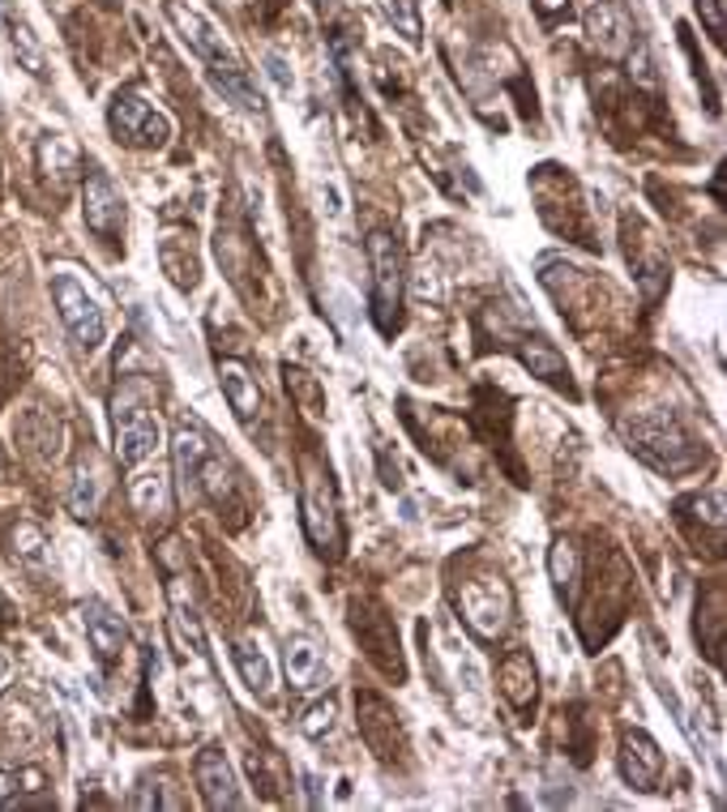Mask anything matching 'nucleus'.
<instances>
[{"instance_id":"16","label":"nucleus","mask_w":727,"mask_h":812,"mask_svg":"<svg viewBox=\"0 0 727 812\" xmlns=\"http://www.w3.org/2000/svg\"><path fill=\"white\" fill-rule=\"evenodd\" d=\"M171 450H176V475H180V484L193 487L198 484L201 462L210 457V441H206V432H201L198 423H180V428H176V436H171Z\"/></svg>"},{"instance_id":"23","label":"nucleus","mask_w":727,"mask_h":812,"mask_svg":"<svg viewBox=\"0 0 727 812\" xmlns=\"http://www.w3.org/2000/svg\"><path fill=\"white\" fill-rule=\"evenodd\" d=\"M133 505L141 514H164L167 509V479L155 471V475H133Z\"/></svg>"},{"instance_id":"1","label":"nucleus","mask_w":727,"mask_h":812,"mask_svg":"<svg viewBox=\"0 0 727 812\" xmlns=\"http://www.w3.org/2000/svg\"><path fill=\"white\" fill-rule=\"evenodd\" d=\"M368 261H372V321L381 334H394L398 308H402V253H398L394 235L372 231Z\"/></svg>"},{"instance_id":"22","label":"nucleus","mask_w":727,"mask_h":812,"mask_svg":"<svg viewBox=\"0 0 727 812\" xmlns=\"http://www.w3.org/2000/svg\"><path fill=\"white\" fill-rule=\"evenodd\" d=\"M171 624H176V637H180V646L185 654H206V637H201V624L193 616V603H185V594H176L171 599Z\"/></svg>"},{"instance_id":"5","label":"nucleus","mask_w":727,"mask_h":812,"mask_svg":"<svg viewBox=\"0 0 727 812\" xmlns=\"http://www.w3.org/2000/svg\"><path fill=\"white\" fill-rule=\"evenodd\" d=\"M509 608L514 603H509V590H505L501 578H471V582L459 586V612L475 629V637H484V642L505 633Z\"/></svg>"},{"instance_id":"29","label":"nucleus","mask_w":727,"mask_h":812,"mask_svg":"<svg viewBox=\"0 0 727 812\" xmlns=\"http://www.w3.org/2000/svg\"><path fill=\"white\" fill-rule=\"evenodd\" d=\"M265 65H270V77H274V82H278V86H283V91H292V77H287V65H283V61H278V56H270V61H265Z\"/></svg>"},{"instance_id":"10","label":"nucleus","mask_w":727,"mask_h":812,"mask_svg":"<svg viewBox=\"0 0 727 812\" xmlns=\"http://www.w3.org/2000/svg\"><path fill=\"white\" fill-rule=\"evenodd\" d=\"M582 22H587V34H591V43H596L603 56H625L633 34H638L629 27L625 9L617 0H591L587 13H582Z\"/></svg>"},{"instance_id":"30","label":"nucleus","mask_w":727,"mask_h":812,"mask_svg":"<svg viewBox=\"0 0 727 812\" xmlns=\"http://www.w3.org/2000/svg\"><path fill=\"white\" fill-rule=\"evenodd\" d=\"M535 4H539V13H544V18H552V13H565V9H569V0H535Z\"/></svg>"},{"instance_id":"17","label":"nucleus","mask_w":727,"mask_h":812,"mask_svg":"<svg viewBox=\"0 0 727 812\" xmlns=\"http://www.w3.org/2000/svg\"><path fill=\"white\" fill-rule=\"evenodd\" d=\"M518 359L530 368V377H539V381H548L557 390H569V363L544 338H523L518 342Z\"/></svg>"},{"instance_id":"11","label":"nucleus","mask_w":727,"mask_h":812,"mask_svg":"<svg viewBox=\"0 0 727 812\" xmlns=\"http://www.w3.org/2000/svg\"><path fill=\"white\" fill-rule=\"evenodd\" d=\"M621 774H625L633 791H660L663 752L646 731H629L621 740Z\"/></svg>"},{"instance_id":"25","label":"nucleus","mask_w":727,"mask_h":812,"mask_svg":"<svg viewBox=\"0 0 727 812\" xmlns=\"http://www.w3.org/2000/svg\"><path fill=\"white\" fill-rule=\"evenodd\" d=\"M381 9L390 13V22H394L407 43H420V9H415V0H381Z\"/></svg>"},{"instance_id":"15","label":"nucleus","mask_w":727,"mask_h":812,"mask_svg":"<svg viewBox=\"0 0 727 812\" xmlns=\"http://www.w3.org/2000/svg\"><path fill=\"white\" fill-rule=\"evenodd\" d=\"M82 620H86V637H91L95 654L103 663H116V654L125 650V620L116 616L107 603H99V599H91L82 608Z\"/></svg>"},{"instance_id":"32","label":"nucleus","mask_w":727,"mask_h":812,"mask_svg":"<svg viewBox=\"0 0 727 812\" xmlns=\"http://www.w3.org/2000/svg\"><path fill=\"white\" fill-rule=\"evenodd\" d=\"M4 681H9V658L0 654V688H4Z\"/></svg>"},{"instance_id":"8","label":"nucleus","mask_w":727,"mask_h":812,"mask_svg":"<svg viewBox=\"0 0 727 812\" xmlns=\"http://www.w3.org/2000/svg\"><path fill=\"white\" fill-rule=\"evenodd\" d=\"M304 530L317 552H338V505L322 471H308L304 479Z\"/></svg>"},{"instance_id":"27","label":"nucleus","mask_w":727,"mask_h":812,"mask_svg":"<svg viewBox=\"0 0 727 812\" xmlns=\"http://www.w3.org/2000/svg\"><path fill=\"white\" fill-rule=\"evenodd\" d=\"M697 13H702V22H706V31L715 34V43H724V31H727V0H697Z\"/></svg>"},{"instance_id":"28","label":"nucleus","mask_w":727,"mask_h":812,"mask_svg":"<svg viewBox=\"0 0 727 812\" xmlns=\"http://www.w3.org/2000/svg\"><path fill=\"white\" fill-rule=\"evenodd\" d=\"M330 723H334V702H322V706H313L308 715H304V736H326L330 731Z\"/></svg>"},{"instance_id":"31","label":"nucleus","mask_w":727,"mask_h":812,"mask_svg":"<svg viewBox=\"0 0 727 812\" xmlns=\"http://www.w3.org/2000/svg\"><path fill=\"white\" fill-rule=\"evenodd\" d=\"M9 791H18V779L13 774H0V804L9 800Z\"/></svg>"},{"instance_id":"19","label":"nucleus","mask_w":727,"mask_h":812,"mask_svg":"<svg viewBox=\"0 0 727 812\" xmlns=\"http://www.w3.org/2000/svg\"><path fill=\"white\" fill-rule=\"evenodd\" d=\"M210 82L223 91V98H232L235 107H249V112H253V107H262V95L253 91V82H249V68L240 65V61H235V65L210 68Z\"/></svg>"},{"instance_id":"6","label":"nucleus","mask_w":727,"mask_h":812,"mask_svg":"<svg viewBox=\"0 0 727 812\" xmlns=\"http://www.w3.org/2000/svg\"><path fill=\"white\" fill-rule=\"evenodd\" d=\"M107 125L125 146H167V137H171V120L141 95H116Z\"/></svg>"},{"instance_id":"24","label":"nucleus","mask_w":727,"mask_h":812,"mask_svg":"<svg viewBox=\"0 0 727 812\" xmlns=\"http://www.w3.org/2000/svg\"><path fill=\"white\" fill-rule=\"evenodd\" d=\"M95 505H99V479H95V471H77V484H73V496H69V509L77 514V518H91L95 514Z\"/></svg>"},{"instance_id":"12","label":"nucleus","mask_w":727,"mask_h":812,"mask_svg":"<svg viewBox=\"0 0 727 812\" xmlns=\"http://www.w3.org/2000/svg\"><path fill=\"white\" fill-rule=\"evenodd\" d=\"M287 681H292V688L296 693H322L326 688V681H330V663H326V650L317 646L313 637H287Z\"/></svg>"},{"instance_id":"14","label":"nucleus","mask_w":727,"mask_h":812,"mask_svg":"<svg viewBox=\"0 0 727 812\" xmlns=\"http://www.w3.org/2000/svg\"><path fill=\"white\" fill-rule=\"evenodd\" d=\"M219 386H223V398H228V407L235 411V420L240 423H253L257 415H262V390H257V377H249V368H244V363L223 359V363H219Z\"/></svg>"},{"instance_id":"9","label":"nucleus","mask_w":727,"mask_h":812,"mask_svg":"<svg viewBox=\"0 0 727 812\" xmlns=\"http://www.w3.org/2000/svg\"><path fill=\"white\" fill-rule=\"evenodd\" d=\"M167 18L176 22V31L185 34V43L198 52L201 61L210 68H219V65H235V52H232V43L219 34V27L214 22H206L198 9H185V4H167Z\"/></svg>"},{"instance_id":"3","label":"nucleus","mask_w":727,"mask_h":812,"mask_svg":"<svg viewBox=\"0 0 727 812\" xmlns=\"http://www.w3.org/2000/svg\"><path fill=\"white\" fill-rule=\"evenodd\" d=\"M112 432H116V457H120L125 471H137L146 457H155V450H159V420L133 393L112 402Z\"/></svg>"},{"instance_id":"2","label":"nucleus","mask_w":727,"mask_h":812,"mask_svg":"<svg viewBox=\"0 0 727 812\" xmlns=\"http://www.w3.org/2000/svg\"><path fill=\"white\" fill-rule=\"evenodd\" d=\"M629 436H633L638 454L646 457V462H655L667 475H681V471L697 466V445L685 436V428L672 420V415L629 423Z\"/></svg>"},{"instance_id":"20","label":"nucleus","mask_w":727,"mask_h":812,"mask_svg":"<svg viewBox=\"0 0 727 812\" xmlns=\"http://www.w3.org/2000/svg\"><path fill=\"white\" fill-rule=\"evenodd\" d=\"M548 569H552L557 594H561L565 603H573V599H578V548H573L569 539H557V544H552Z\"/></svg>"},{"instance_id":"13","label":"nucleus","mask_w":727,"mask_h":812,"mask_svg":"<svg viewBox=\"0 0 727 812\" xmlns=\"http://www.w3.org/2000/svg\"><path fill=\"white\" fill-rule=\"evenodd\" d=\"M198 787L201 795H206V804L219 812V809H240L244 800H240V782H235V770L228 766V757L219 752V748H206L198 757Z\"/></svg>"},{"instance_id":"4","label":"nucleus","mask_w":727,"mask_h":812,"mask_svg":"<svg viewBox=\"0 0 727 812\" xmlns=\"http://www.w3.org/2000/svg\"><path fill=\"white\" fill-rule=\"evenodd\" d=\"M52 295H56V313H61L65 329L73 334V342L82 351H95L103 338H107V317H103L99 299L86 292L73 274H56Z\"/></svg>"},{"instance_id":"18","label":"nucleus","mask_w":727,"mask_h":812,"mask_svg":"<svg viewBox=\"0 0 727 812\" xmlns=\"http://www.w3.org/2000/svg\"><path fill=\"white\" fill-rule=\"evenodd\" d=\"M501 693H505L518 710H527L530 702H535V663H530L527 650L505 654V663H501Z\"/></svg>"},{"instance_id":"26","label":"nucleus","mask_w":727,"mask_h":812,"mask_svg":"<svg viewBox=\"0 0 727 812\" xmlns=\"http://www.w3.org/2000/svg\"><path fill=\"white\" fill-rule=\"evenodd\" d=\"M629 77L638 82V86H655V61H651V48H646V39H638L633 34V43H629Z\"/></svg>"},{"instance_id":"7","label":"nucleus","mask_w":727,"mask_h":812,"mask_svg":"<svg viewBox=\"0 0 727 812\" xmlns=\"http://www.w3.org/2000/svg\"><path fill=\"white\" fill-rule=\"evenodd\" d=\"M82 219L99 240H116L125 228V193L116 189V180L107 171H91L86 189H82Z\"/></svg>"},{"instance_id":"21","label":"nucleus","mask_w":727,"mask_h":812,"mask_svg":"<svg viewBox=\"0 0 727 812\" xmlns=\"http://www.w3.org/2000/svg\"><path fill=\"white\" fill-rule=\"evenodd\" d=\"M235 663H240V676H244V684H249L253 693H270V688H274V672H270L262 646H257L253 637L235 646Z\"/></svg>"}]
</instances>
